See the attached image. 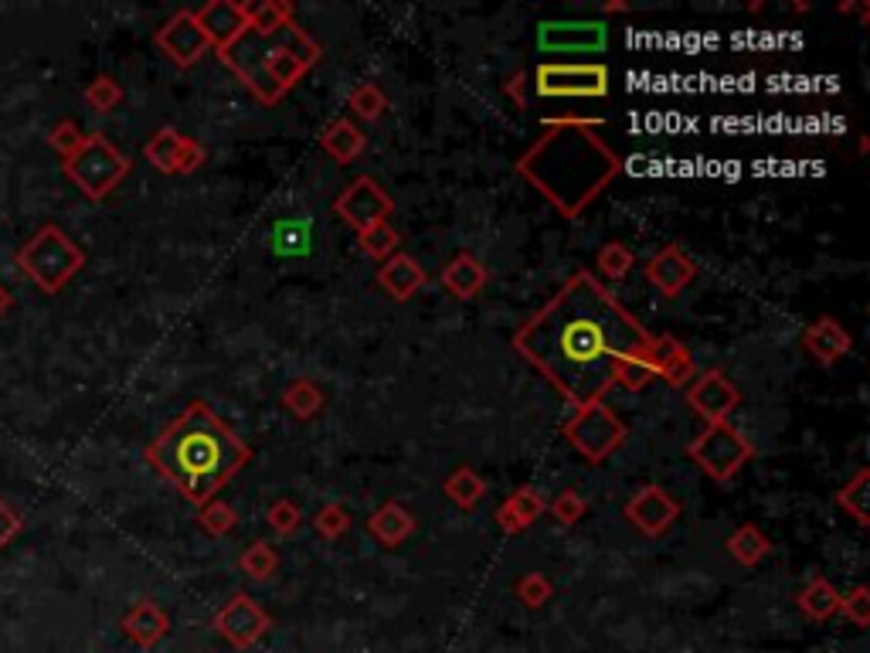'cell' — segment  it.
<instances>
[{
	"label": "cell",
	"instance_id": "f907efd6",
	"mask_svg": "<svg viewBox=\"0 0 870 653\" xmlns=\"http://www.w3.org/2000/svg\"><path fill=\"white\" fill-rule=\"evenodd\" d=\"M606 14H622V11H630V4L625 0H609V4H602Z\"/></svg>",
	"mask_w": 870,
	"mask_h": 653
},
{
	"label": "cell",
	"instance_id": "7402d4cb",
	"mask_svg": "<svg viewBox=\"0 0 870 653\" xmlns=\"http://www.w3.org/2000/svg\"><path fill=\"white\" fill-rule=\"evenodd\" d=\"M439 280L456 300H473V296L483 293L486 280H490V272H486V266L473 252H456L442 266Z\"/></svg>",
	"mask_w": 870,
	"mask_h": 653
},
{
	"label": "cell",
	"instance_id": "d6986e66",
	"mask_svg": "<svg viewBox=\"0 0 870 653\" xmlns=\"http://www.w3.org/2000/svg\"><path fill=\"white\" fill-rule=\"evenodd\" d=\"M426 283H429V272L422 269V262L405 256V252H395L377 269V286L385 290L395 303H408Z\"/></svg>",
	"mask_w": 870,
	"mask_h": 653
},
{
	"label": "cell",
	"instance_id": "8992f818",
	"mask_svg": "<svg viewBox=\"0 0 870 653\" xmlns=\"http://www.w3.org/2000/svg\"><path fill=\"white\" fill-rule=\"evenodd\" d=\"M61 170L89 201H102L129 174V157L110 144L106 133H86L82 147L72 157H65Z\"/></svg>",
	"mask_w": 870,
	"mask_h": 653
},
{
	"label": "cell",
	"instance_id": "ee69618b",
	"mask_svg": "<svg viewBox=\"0 0 870 653\" xmlns=\"http://www.w3.org/2000/svg\"><path fill=\"white\" fill-rule=\"evenodd\" d=\"M82 140H86V133L79 130L76 120H61V123H55V130L48 133V144H52V150L61 154V160H65V157H72V154L82 147Z\"/></svg>",
	"mask_w": 870,
	"mask_h": 653
},
{
	"label": "cell",
	"instance_id": "3957f363",
	"mask_svg": "<svg viewBox=\"0 0 870 653\" xmlns=\"http://www.w3.org/2000/svg\"><path fill=\"white\" fill-rule=\"evenodd\" d=\"M252 460V450L241 442L204 402H191L150 446L147 463L181 491L191 504H207L218 497L228 480Z\"/></svg>",
	"mask_w": 870,
	"mask_h": 653
},
{
	"label": "cell",
	"instance_id": "bcb514c9",
	"mask_svg": "<svg viewBox=\"0 0 870 653\" xmlns=\"http://www.w3.org/2000/svg\"><path fill=\"white\" fill-rule=\"evenodd\" d=\"M21 528H24V518L4 497H0V552H4V548L21 534Z\"/></svg>",
	"mask_w": 870,
	"mask_h": 653
},
{
	"label": "cell",
	"instance_id": "30bf717a",
	"mask_svg": "<svg viewBox=\"0 0 870 653\" xmlns=\"http://www.w3.org/2000/svg\"><path fill=\"white\" fill-rule=\"evenodd\" d=\"M334 212L354 232H364V228H374L381 222H388L395 215V201H392L388 191H381V184L374 178H358L354 184H347L337 194Z\"/></svg>",
	"mask_w": 870,
	"mask_h": 653
},
{
	"label": "cell",
	"instance_id": "f546056e",
	"mask_svg": "<svg viewBox=\"0 0 870 653\" xmlns=\"http://www.w3.org/2000/svg\"><path fill=\"white\" fill-rule=\"evenodd\" d=\"M181 147H184V133H178L173 126H160V130L150 136V140H147L144 157H147L157 170H163V174H173V170H178Z\"/></svg>",
	"mask_w": 870,
	"mask_h": 653
},
{
	"label": "cell",
	"instance_id": "c3c4849f",
	"mask_svg": "<svg viewBox=\"0 0 870 653\" xmlns=\"http://www.w3.org/2000/svg\"><path fill=\"white\" fill-rule=\"evenodd\" d=\"M524 89H528V76H524V72H513V76L507 79V86H504L507 99L513 102L517 110H528V95H524Z\"/></svg>",
	"mask_w": 870,
	"mask_h": 653
},
{
	"label": "cell",
	"instance_id": "60d3db41",
	"mask_svg": "<svg viewBox=\"0 0 870 653\" xmlns=\"http://www.w3.org/2000/svg\"><path fill=\"white\" fill-rule=\"evenodd\" d=\"M547 510H551V518L558 521V525L572 528V525H578V521L585 518L588 504H585L581 494H575V491H562L558 497H554V500L547 504Z\"/></svg>",
	"mask_w": 870,
	"mask_h": 653
},
{
	"label": "cell",
	"instance_id": "484cf974",
	"mask_svg": "<svg viewBox=\"0 0 870 653\" xmlns=\"http://www.w3.org/2000/svg\"><path fill=\"white\" fill-rule=\"evenodd\" d=\"M795 603H799V609H803L810 620H816V623H823V620H829V616H837L840 612V593L833 589V582L829 578H810L803 589H799V596H795Z\"/></svg>",
	"mask_w": 870,
	"mask_h": 653
},
{
	"label": "cell",
	"instance_id": "83f0119b",
	"mask_svg": "<svg viewBox=\"0 0 870 653\" xmlns=\"http://www.w3.org/2000/svg\"><path fill=\"white\" fill-rule=\"evenodd\" d=\"M769 552H772L769 534H765L761 528H755V525H742L738 531H731V538H727V555L735 559L738 565L752 568L761 559H769Z\"/></svg>",
	"mask_w": 870,
	"mask_h": 653
},
{
	"label": "cell",
	"instance_id": "5b68a950",
	"mask_svg": "<svg viewBox=\"0 0 870 653\" xmlns=\"http://www.w3.org/2000/svg\"><path fill=\"white\" fill-rule=\"evenodd\" d=\"M86 266V249L68 238L58 225H45L34 232L18 249V269L38 286L42 293L55 296L72 283Z\"/></svg>",
	"mask_w": 870,
	"mask_h": 653
},
{
	"label": "cell",
	"instance_id": "8d00e7d4",
	"mask_svg": "<svg viewBox=\"0 0 870 653\" xmlns=\"http://www.w3.org/2000/svg\"><path fill=\"white\" fill-rule=\"evenodd\" d=\"M513 596L524 603L528 609H541L554 596V586H551V578L541 575V572H524L513 582Z\"/></svg>",
	"mask_w": 870,
	"mask_h": 653
},
{
	"label": "cell",
	"instance_id": "7bdbcfd3",
	"mask_svg": "<svg viewBox=\"0 0 870 653\" xmlns=\"http://www.w3.org/2000/svg\"><path fill=\"white\" fill-rule=\"evenodd\" d=\"M615 389H625V392H643L649 382H653V368L643 364V361H619L615 364Z\"/></svg>",
	"mask_w": 870,
	"mask_h": 653
},
{
	"label": "cell",
	"instance_id": "f6af8a7d",
	"mask_svg": "<svg viewBox=\"0 0 870 653\" xmlns=\"http://www.w3.org/2000/svg\"><path fill=\"white\" fill-rule=\"evenodd\" d=\"M840 612L854 627H870V589L867 586H854L847 596H840Z\"/></svg>",
	"mask_w": 870,
	"mask_h": 653
},
{
	"label": "cell",
	"instance_id": "d6a6232c",
	"mask_svg": "<svg viewBox=\"0 0 870 653\" xmlns=\"http://www.w3.org/2000/svg\"><path fill=\"white\" fill-rule=\"evenodd\" d=\"M197 525H201L207 534H212V538H225V534L238 525V514H235V507H231L228 500L212 497L207 504L197 507Z\"/></svg>",
	"mask_w": 870,
	"mask_h": 653
},
{
	"label": "cell",
	"instance_id": "44dd1931",
	"mask_svg": "<svg viewBox=\"0 0 870 653\" xmlns=\"http://www.w3.org/2000/svg\"><path fill=\"white\" fill-rule=\"evenodd\" d=\"M803 348L813 354V361H820L823 368H829V364H837L840 358L850 354L854 340H850V334L840 327V320H833V317H816V320L803 330Z\"/></svg>",
	"mask_w": 870,
	"mask_h": 653
},
{
	"label": "cell",
	"instance_id": "cb8c5ba5",
	"mask_svg": "<svg viewBox=\"0 0 870 653\" xmlns=\"http://www.w3.org/2000/svg\"><path fill=\"white\" fill-rule=\"evenodd\" d=\"M411 531H415V518H411V510H405L398 500L381 504L368 518V534L385 548H398L402 541H408Z\"/></svg>",
	"mask_w": 870,
	"mask_h": 653
},
{
	"label": "cell",
	"instance_id": "9a60e30c",
	"mask_svg": "<svg viewBox=\"0 0 870 653\" xmlns=\"http://www.w3.org/2000/svg\"><path fill=\"white\" fill-rule=\"evenodd\" d=\"M625 518L630 525H636L646 538H659L674 528V521L680 518V504L656 484H646L633 494V500L625 504Z\"/></svg>",
	"mask_w": 870,
	"mask_h": 653
},
{
	"label": "cell",
	"instance_id": "f35d334b",
	"mask_svg": "<svg viewBox=\"0 0 870 653\" xmlns=\"http://www.w3.org/2000/svg\"><path fill=\"white\" fill-rule=\"evenodd\" d=\"M347 102H351L354 116H361V120H377L388 110V95L381 92L374 82H361L351 95H347Z\"/></svg>",
	"mask_w": 870,
	"mask_h": 653
},
{
	"label": "cell",
	"instance_id": "4316f807",
	"mask_svg": "<svg viewBox=\"0 0 870 653\" xmlns=\"http://www.w3.org/2000/svg\"><path fill=\"white\" fill-rule=\"evenodd\" d=\"M324 392L313 378H293V382L283 389V405L290 408V416H296L300 423L317 419L324 412Z\"/></svg>",
	"mask_w": 870,
	"mask_h": 653
},
{
	"label": "cell",
	"instance_id": "d4e9b609",
	"mask_svg": "<svg viewBox=\"0 0 870 653\" xmlns=\"http://www.w3.org/2000/svg\"><path fill=\"white\" fill-rule=\"evenodd\" d=\"M364 147H368V136L354 126V120H337L320 133V150L340 167L354 164L364 154Z\"/></svg>",
	"mask_w": 870,
	"mask_h": 653
},
{
	"label": "cell",
	"instance_id": "277c9868",
	"mask_svg": "<svg viewBox=\"0 0 870 653\" xmlns=\"http://www.w3.org/2000/svg\"><path fill=\"white\" fill-rule=\"evenodd\" d=\"M218 58L249 86L262 106H275L320 61V45L293 21L272 34L246 31L238 42L218 52Z\"/></svg>",
	"mask_w": 870,
	"mask_h": 653
},
{
	"label": "cell",
	"instance_id": "d590c367",
	"mask_svg": "<svg viewBox=\"0 0 870 653\" xmlns=\"http://www.w3.org/2000/svg\"><path fill=\"white\" fill-rule=\"evenodd\" d=\"M633 266H636V256H633V249H625L622 243H606L602 252L596 256V272L602 280H622L625 272H633Z\"/></svg>",
	"mask_w": 870,
	"mask_h": 653
},
{
	"label": "cell",
	"instance_id": "ba28073f",
	"mask_svg": "<svg viewBox=\"0 0 870 653\" xmlns=\"http://www.w3.org/2000/svg\"><path fill=\"white\" fill-rule=\"evenodd\" d=\"M687 453L711 480L727 484V480H735L742 473V466L755 457V446L735 426L718 423V426H708L698 439H693Z\"/></svg>",
	"mask_w": 870,
	"mask_h": 653
},
{
	"label": "cell",
	"instance_id": "ab89813d",
	"mask_svg": "<svg viewBox=\"0 0 870 653\" xmlns=\"http://www.w3.org/2000/svg\"><path fill=\"white\" fill-rule=\"evenodd\" d=\"M313 528H317L320 538L337 541V538L347 534V528H351V514H347L343 504H324V507L317 510V518H313Z\"/></svg>",
	"mask_w": 870,
	"mask_h": 653
},
{
	"label": "cell",
	"instance_id": "1f68e13d",
	"mask_svg": "<svg viewBox=\"0 0 870 653\" xmlns=\"http://www.w3.org/2000/svg\"><path fill=\"white\" fill-rule=\"evenodd\" d=\"M238 565L252 582H265V578H272L275 572H280V555H275V548L269 541H252L246 552H241Z\"/></svg>",
	"mask_w": 870,
	"mask_h": 653
},
{
	"label": "cell",
	"instance_id": "8fae6325",
	"mask_svg": "<svg viewBox=\"0 0 870 653\" xmlns=\"http://www.w3.org/2000/svg\"><path fill=\"white\" fill-rule=\"evenodd\" d=\"M609 45V27L602 21H541L538 48L544 55H596Z\"/></svg>",
	"mask_w": 870,
	"mask_h": 653
},
{
	"label": "cell",
	"instance_id": "e0dca14e",
	"mask_svg": "<svg viewBox=\"0 0 870 653\" xmlns=\"http://www.w3.org/2000/svg\"><path fill=\"white\" fill-rule=\"evenodd\" d=\"M646 280L664 296H680V290L698 280V266L680 246H667L646 262Z\"/></svg>",
	"mask_w": 870,
	"mask_h": 653
},
{
	"label": "cell",
	"instance_id": "6da1fadb",
	"mask_svg": "<svg viewBox=\"0 0 870 653\" xmlns=\"http://www.w3.org/2000/svg\"><path fill=\"white\" fill-rule=\"evenodd\" d=\"M510 344L575 408H585L606 402L615 389L619 361L649 364L653 334L596 280V272L578 269Z\"/></svg>",
	"mask_w": 870,
	"mask_h": 653
},
{
	"label": "cell",
	"instance_id": "b9f144b4",
	"mask_svg": "<svg viewBox=\"0 0 870 653\" xmlns=\"http://www.w3.org/2000/svg\"><path fill=\"white\" fill-rule=\"evenodd\" d=\"M265 521H269V528L275 531V534H283V538H290V534H296L300 531V525H303V514H300V507L293 504V500H275L272 507H269V514H265Z\"/></svg>",
	"mask_w": 870,
	"mask_h": 653
},
{
	"label": "cell",
	"instance_id": "f1b7e54d",
	"mask_svg": "<svg viewBox=\"0 0 870 653\" xmlns=\"http://www.w3.org/2000/svg\"><path fill=\"white\" fill-rule=\"evenodd\" d=\"M442 491H445V497H449L452 504H456L460 510H473V507L483 500L486 484H483V476H479L473 466H460V470H452V473L445 476Z\"/></svg>",
	"mask_w": 870,
	"mask_h": 653
},
{
	"label": "cell",
	"instance_id": "5bb4252c",
	"mask_svg": "<svg viewBox=\"0 0 870 653\" xmlns=\"http://www.w3.org/2000/svg\"><path fill=\"white\" fill-rule=\"evenodd\" d=\"M154 42L157 48L178 65V68H191L194 61L204 58V52L212 48V42H207V34L201 31L194 11H178L173 14L157 34H154Z\"/></svg>",
	"mask_w": 870,
	"mask_h": 653
},
{
	"label": "cell",
	"instance_id": "74e56055",
	"mask_svg": "<svg viewBox=\"0 0 870 653\" xmlns=\"http://www.w3.org/2000/svg\"><path fill=\"white\" fill-rule=\"evenodd\" d=\"M86 102L95 113H113L123 102V86L113 76H95L86 89Z\"/></svg>",
	"mask_w": 870,
	"mask_h": 653
},
{
	"label": "cell",
	"instance_id": "52a82bcc",
	"mask_svg": "<svg viewBox=\"0 0 870 653\" xmlns=\"http://www.w3.org/2000/svg\"><path fill=\"white\" fill-rule=\"evenodd\" d=\"M625 423L606 402H591L575 412V419L565 426V439L572 442V450L585 457L588 463H606L619 446L625 442Z\"/></svg>",
	"mask_w": 870,
	"mask_h": 653
},
{
	"label": "cell",
	"instance_id": "ffe728a7",
	"mask_svg": "<svg viewBox=\"0 0 870 653\" xmlns=\"http://www.w3.org/2000/svg\"><path fill=\"white\" fill-rule=\"evenodd\" d=\"M120 630H123V637H126L133 646L150 650V646H157V643L170 633V616H167L154 599H140V603H136V606L123 616Z\"/></svg>",
	"mask_w": 870,
	"mask_h": 653
},
{
	"label": "cell",
	"instance_id": "7a4b0ae2",
	"mask_svg": "<svg viewBox=\"0 0 870 653\" xmlns=\"http://www.w3.org/2000/svg\"><path fill=\"white\" fill-rule=\"evenodd\" d=\"M513 170L541 191L565 218H581L622 170V157L585 123L544 126L538 140L517 157Z\"/></svg>",
	"mask_w": 870,
	"mask_h": 653
},
{
	"label": "cell",
	"instance_id": "9c48e42d",
	"mask_svg": "<svg viewBox=\"0 0 870 653\" xmlns=\"http://www.w3.org/2000/svg\"><path fill=\"white\" fill-rule=\"evenodd\" d=\"M612 76L599 61L588 65H565V61H541L534 72V92L541 99H602L609 95Z\"/></svg>",
	"mask_w": 870,
	"mask_h": 653
},
{
	"label": "cell",
	"instance_id": "ac0fdd59",
	"mask_svg": "<svg viewBox=\"0 0 870 653\" xmlns=\"http://www.w3.org/2000/svg\"><path fill=\"white\" fill-rule=\"evenodd\" d=\"M649 368H653L656 378H664L670 389L690 385L693 374H698V368H693V354L683 348L674 334L653 337V344H649Z\"/></svg>",
	"mask_w": 870,
	"mask_h": 653
},
{
	"label": "cell",
	"instance_id": "7c38bea8",
	"mask_svg": "<svg viewBox=\"0 0 870 653\" xmlns=\"http://www.w3.org/2000/svg\"><path fill=\"white\" fill-rule=\"evenodd\" d=\"M272 620H269V612H262V606L246 596V593H235L222 612L215 616V630L235 646V650H249L256 646L265 633H269Z\"/></svg>",
	"mask_w": 870,
	"mask_h": 653
},
{
	"label": "cell",
	"instance_id": "603a6c76",
	"mask_svg": "<svg viewBox=\"0 0 870 653\" xmlns=\"http://www.w3.org/2000/svg\"><path fill=\"white\" fill-rule=\"evenodd\" d=\"M541 514H544V497L534 487H520L497 507V525L507 534H520V531H528Z\"/></svg>",
	"mask_w": 870,
	"mask_h": 653
},
{
	"label": "cell",
	"instance_id": "2e32d148",
	"mask_svg": "<svg viewBox=\"0 0 870 653\" xmlns=\"http://www.w3.org/2000/svg\"><path fill=\"white\" fill-rule=\"evenodd\" d=\"M194 18H197L201 31L207 34V42H212L215 52H225L231 42H238L241 34L249 31L246 8H241L238 0H212V4L194 11Z\"/></svg>",
	"mask_w": 870,
	"mask_h": 653
},
{
	"label": "cell",
	"instance_id": "e575fe53",
	"mask_svg": "<svg viewBox=\"0 0 870 653\" xmlns=\"http://www.w3.org/2000/svg\"><path fill=\"white\" fill-rule=\"evenodd\" d=\"M358 243H361V249L371 256V259H377V262H385V259H392L395 252H398V232L392 228V222H381V225H374V228H364V232H358Z\"/></svg>",
	"mask_w": 870,
	"mask_h": 653
},
{
	"label": "cell",
	"instance_id": "4dcf8cb0",
	"mask_svg": "<svg viewBox=\"0 0 870 653\" xmlns=\"http://www.w3.org/2000/svg\"><path fill=\"white\" fill-rule=\"evenodd\" d=\"M241 8H246L249 31L259 34H272L293 24V4H286V0H259V4H241Z\"/></svg>",
	"mask_w": 870,
	"mask_h": 653
},
{
	"label": "cell",
	"instance_id": "7dc6e473",
	"mask_svg": "<svg viewBox=\"0 0 870 653\" xmlns=\"http://www.w3.org/2000/svg\"><path fill=\"white\" fill-rule=\"evenodd\" d=\"M204 164V147L191 136H184V147H181V157H178V170L173 174H194V170Z\"/></svg>",
	"mask_w": 870,
	"mask_h": 653
},
{
	"label": "cell",
	"instance_id": "4fadbf2b",
	"mask_svg": "<svg viewBox=\"0 0 870 653\" xmlns=\"http://www.w3.org/2000/svg\"><path fill=\"white\" fill-rule=\"evenodd\" d=\"M687 405L698 412L708 426L727 423V416L742 405V392L724 371H704L701 378H693L687 389Z\"/></svg>",
	"mask_w": 870,
	"mask_h": 653
},
{
	"label": "cell",
	"instance_id": "681fc988",
	"mask_svg": "<svg viewBox=\"0 0 870 653\" xmlns=\"http://www.w3.org/2000/svg\"><path fill=\"white\" fill-rule=\"evenodd\" d=\"M11 306H14V296H11V290L4 283H0V317H8Z\"/></svg>",
	"mask_w": 870,
	"mask_h": 653
},
{
	"label": "cell",
	"instance_id": "836d02e7",
	"mask_svg": "<svg viewBox=\"0 0 870 653\" xmlns=\"http://www.w3.org/2000/svg\"><path fill=\"white\" fill-rule=\"evenodd\" d=\"M867 494H870V470H857L850 484H844V491L837 494V504L850 514L857 525H867Z\"/></svg>",
	"mask_w": 870,
	"mask_h": 653
}]
</instances>
